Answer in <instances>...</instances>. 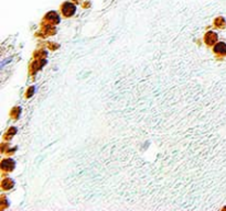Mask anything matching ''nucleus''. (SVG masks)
I'll return each mask as SVG.
<instances>
[{
  "label": "nucleus",
  "instance_id": "1",
  "mask_svg": "<svg viewBox=\"0 0 226 211\" xmlns=\"http://www.w3.org/2000/svg\"><path fill=\"white\" fill-rule=\"evenodd\" d=\"M214 51L217 53H226V45L224 43H220L214 47Z\"/></svg>",
  "mask_w": 226,
  "mask_h": 211
}]
</instances>
